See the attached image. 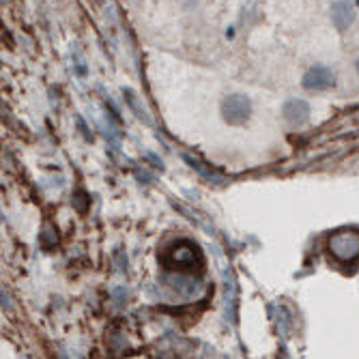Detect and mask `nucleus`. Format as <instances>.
I'll list each match as a JSON object with an SVG mask.
<instances>
[{"label": "nucleus", "instance_id": "6", "mask_svg": "<svg viewBox=\"0 0 359 359\" xmlns=\"http://www.w3.org/2000/svg\"><path fill=\"white\" fill-rule=\"evenodd\" d=\"M282 118L290 125V127H302L310 121V104L306 100H288L282 106Z\"/></svg>", "mask_w": 359, "mask_h": 359}, {"label": "nucleus", "instance_id": "2", "mask_svg": "<svg viewBox=\"0 0 359 359\" xmlns=\"http://www.w3.org/2000/svg\"><path fill=\"white\" fill-rule=\"evenodd\" d=\"M330 254L342 265H351L359 260V233L357 231H338L330 237Z\"/></svg>", "mask_w": 359, "mask_h": 359}, {"label": "nucleus", "instance_id": "7", "mask_svg": "<svg viewBox=\"0 0 359 359\" xmlns=\"http://www.w3.org/2000/svg\"><path fill=\"white\" fill-rule=\"evenodd\" d=\"M125 100H127L129 108H132V110L136 112V116H138V118H142V121H147V123H149V114H147V110H144V108H140V104H138V100H136V95H134L132 90H125Z\"/></svg>", "mask_w": 359, "mask_h": 359}, {"label": "nucleus", "instance_id": "9", "mask_svg": "<svg viewBox=\"0 0 359 359\" xmlns=\"http://www.w3.org/2000/svg\"><path fill=\"white\" fill-rule=\"evenodd\" d=\"M355 72H357V76H359V56L355 58Z\"/></svg>", "mask_w": 359, "mask_h": 359}, {"label": "nucleus", "instance_id": "4", "mask_svg": "<svg viewBox=\"0 0 359 359\" xmlns=\"http://www.w3.org/2000/svg\"><path fill=\"white\" fill-rule=\"evenodd\" d=\"M302 86L308 93H325L336 86V74L327 65H312L302 78Z\"/></svg>", "mask_w": 359, "mask_h": 359}, {"label": "nucleus", "instance_id": "3", "mask_svg": "<svg viewBox=\"0 0 359 359\" xmlns=\"http://www.w3.org/2000/svg\"><path fill=\"white\" fill-rule=\"evenodd\" d=\"M219 110H222V118L228 125H243V123H248V118L252 114V102H250V97L235 93V95L224 97Z\"/></svg>", "mask_w": 359, "mask_h": 359}, {"label": "nucleus", "instance_id": "8", "mask_svg": "<svg viewBox=\"0 0 359 359\" xmlns=\"http://www.w3.org/2000/svg\"><path fill=\"white\" fill-rule=\"evenodd\" d=\"M183 159L187 161V164H189V166H191L194 170H198V172H201L203 177H207V179H213V181H222V177H219V175H215L213 170H205V168H203V164H201V161L191 159L189 155H183Z\"/></svg>", "mask_w": 359, "mask_h": 359}, {"label": "nucleus", "instance_id": "5", "mask_svg": "<svg viewBox=\"0 0 359 359\" xmlns=\"http://www.w3.org/2000/svg\"><path fill=\"white\" fill-rule=\"evenodd\" d=\"M330 20L338 32H344L355 24L357 9L353 3H348V0H336V3H332V7H330Z\"/></svg>", "mask_w": 359, "mask_h": 359}, {"label": "nucleus", "instance_id": "1", "mask_svg": "<svg viewBox=\"0 0 359 359\" xmlns=\"http://www.w3.org/2000/svg\"><path fill=\"white\" fill-rule=\"evenodd\" d=\"M164 263L172 271L194 273V271L203 269V254H201V250H198V245H196V243H191L187 239H181V241L172 243L166 250Z\"/></svg>", "mask_w": 359, "mask_h": 359}]
</instances>
